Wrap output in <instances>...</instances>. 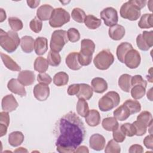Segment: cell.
<instances>
[{
    "label": "cell",
    "mask_w": 153,
    "mask_h": 153,
    "mask_svg": "<svg viewBox=\"0 0 153 153\" xmlns=\"http://www.w3.org/2000/svg\"><path fill=\"white\" fill-rule=\"evenodd\" d=\"M35 41L30 36H24L20 39V47L22 51L26 53H30L34 48Z\"/></svg>",
    "instance_id": "22"
},
{
    "label": "cell",
    "mask_w": 153,
    "mask_h": 153,
    "mask_svg": "<svg viewBox=\"0 0 153 153\" xmlns=\"http://www.w3.org/2000/svg\"><path fill=\"white\" fill-rule=\"evenodd\" d=\"M65 62L68 67L74 71H77L82 68L78 61V53L71 52L66 57Z\"/></svg>",
    "instance_id": "17"
},
{
    "label": "cell",
    "mask_w": 153,
    "mask_h": 153,
    "mask_svg": "<svg viewBox=\"0 0 153 153\" xmlns=\"http://www.w3.org/2000/svg\"><path fill=\"white\" fill-rule=\"evenodd\" d=\"M7 88L11 92L18 94L21 97H23L26 95L25 85L20 82V81L17 79H11L7 84Z\"/></svg>",
    "instance_id": "12"
},
{
    "label": "cell",
    "mask_w": 153,
    "mask_h": 153,
    "mask_svg": "<svg viewBox=\"0 0 153 153\" xmlns=\"http://www.w3.org/2000/svg\"><path fill=\"white\" fill-rule=\"evenodd\" d=\"M68 41L67 31L61 29L54 30L51 35L50 40V47L51 50L59 53L63 49Z\"/></svg>",
    "instance_id": "5"
},
{
    "label": "cell",
    "mask_w": 153,
    "mask_h": 153,
    "mask_svg": "<svg viewBox=\"0 0 153 153\" xmlns=\"http://www.w3.org/2000/svg\"><path fill=\"white\" fill-rule=\"evenodd\" d=\"M131 86H134L135 85H142L146 88L147 85V81L143 79L141 75H136L133 76H131Z\"/></svg>",
    "instance_id": "48"
},
{
    "label": "cell",
    "mask_w": 153,
    "mask_h": 153,
    "mask_svg": "<svg viewBox=\"0 0 153 153\" xmlns=\"http://www.w3.org/2000/svg\"><path fill=\"white\" fill-rule=\"evenodd\" d=\"M136 44L138 48L142 51H148L150 48V47L146 44V43L144 41L142 34H139L137 36Z\"/></svg>",
    "instance_id": "50"
},
{
    "label": "cell",
    "mask_w": 153,
    "mask_h": 153,
    "mask_svg": "<svg viewBox=\"0 0 153 153\" xmlns=\"http://www.w3.org/2000/svg\"><path fill=\"white\" fill-rule=\"evenodd\" d=\"M133 49L132 45L127 42H121L117 48V57L118 60L121 62L124 63V58L127 53Z\"/></svg>",
    "instance_id": "21"
},
{
    "label": "cell",
    "mask_w": 153,
    "mask_h": 153,
    "mask_svg": "<svg viewBox=\"0 0 153 153\" xmlns=\"http://www.w3.org/2000/svg\"><path fill=\"white\" fill-rule=\"evenodd\" d=\"M19 104L16 98L11 94L5 96L1 102L2 109L4 111L10 112L16 109L18 107Z\"/></svg>",
    "instance_id": "11"
},
{
    "label": "cell",
    "mask_w": 153,
    "mask_h": 153,
    "mask_svg": "<svg viewBox=\"0 0 153 153\" xmlns=\"http://www.w3.org/2000/svg\"><path fill=\"white\" fill-rule=\"evenodd\" d=\"M130 153H142L143 152V147L138 144L132 145L129 148Z\"/></svg>",
    "instance_id": "55"
},
{
    "label": "cell",
    "mask_w": 153,
    "mask_h": 153,
    "mask_svg": "<svg viewBox=\"0 0 153 153\" xmlns=\"http://www.w3.org/2000/svg\"><path fill=\"white\" fill-rule=\"evenodd\" d=\"M48 65L47 59L42 57H38L34 62V69L39 73H44L48 69Z\"/></svg>",
    "instance_id": "31"
},
{
    "label": "cell",
    "mask_w": 153,
    "mask_h": 153,
    "mask_svg": "<svg viewBox=\"0 0 153 153\" xmlns=\"http://www.w3.org/2000/svg\"><path fill=\"white\" fill-rule=\"evenodd\" d=\"M120 102V97L118 93L111 91L102 96L98 102L99 108L103 112L111 110L117 106Z\"/></svg>",
    "instance_id": "3"
},
{
    "label": "cell",
    "mask_w": 153,
    "mask_h": 153,
    "mask_svg": "<svg viewBox=\"0 0 153 153\" xmlns=\"http://www.w3.org/2000/svg\"><path fill=\"white\" fill-rule=\"evenodd\" d=\"M75 152H76V153H78V152L88 153V152H89V150H88V148L85 146H80L76 148V149L75 151Z\"/></svg>",
    "instance_id": "57"
},
{
    "label": "cell",
    "mask_w": 153,
    "mask_h": 153,
    "mask_svg": "<svg viewBox=\"0 0 153 153\" xmlns=\"http://www.w3.org/2000/svg\"><path fill=\"white\" fill-rule=\"evenodd\" d=\"M70 21V15L62 8H54L49 20V25L52 27H60Z\"/></svg>",
    "instance_id": "6"
},
{
    "label": "cell",
    "mask_w": 153,
    "mask_h": 153,
    "mask_svg": "<svg viewBox=\"0 0 153 153\" xmlns=\"http://www.w3.org/2000/svg\"><path fill=\"white\" fill-rule=\"evenodd\" d=\"M141 61L140 55L139 53L134 49H131L128 51L125 56L124 63L130 69L137 68Z\"/></svg>",
    "instance_id": "9"
},
{
    "label": "cell",
    "mask_w": 153,
    "mask_h": 153,
    "mask_svg": "<svg viewBox=\"0 0 153 153\" xmlns=\"http://www.w3.org/2000/svg\"><path fill=\"white\" fill-rule=\"evenodd\" d=\"M37 80L40 84L48 85L51 82L52 78L48 74L44 72V73H40L38 75Z\"/></svg>",
    "instance_id": "46"
},
{
    "label": "cell",
    "mask_w": 153,
    "mask_h": 153,
    "mask_svg": "<svg viewBox=\"0 0 153 153\" xmlns=\"http://www.w3.org/2000/svg\"><path fill=\"white\" fill-rule=\"evenodd\" d=\"M17 79L25 86L32 85L35 82V74L32 71H22L18 74Z\"/></svg>",
    "instance_id": "14"
},
{
    "label": "cell",
    "mask_w": 153,
    "mask_h": 153,
    "mask_svg": "<svg viewBox=\"0 0 153 153\" xmlns=\"http://www.w3.org/2000/svg\"><path fill=\"white\" fill-rule=\"evenodd\" d=\"M48 64L52 66H57L61 62V57L59 53L50 50L47 56Z\"/></svg>",
    "instance_id": "37"
},
{
    "label": "cell",
    "mask_w": 153,
    "mask_h": 153,
    "mask_svg": "<svg viewBox=\"0 0 153 153\" xmlns=\"http://www.w3.org/2000/svg\"><path fill=\"white\" fill-rule=\"evenodd\" d=\"M123 104L126 105L129 109L131 115L137 113L141 110V105L137 100L128 99Z\"/></svg>",
    "instance_id": "38"
},
{
    "label": "cell",
    "mask_w": 153,
    "mask_h": 153,
    "mask_svg": "<svg viewBox=\"0 0 153 153\" xmlns=\"http://www.w3.org/2000/svg\"><path fill=\"white\" fill-rule=\"evenodd\" d=\"M25 136L23 134L19 131L11 132L8 136V143L13 147L20 145L24 141Z\"/></svg>",
    "instance_id": "27"
},
{
    "label": "cell",
    "mask_w": 153,
    "mask_h": 153,
    "mask_svg": "<svg viewBox=\"0 0 153 153\" xmlns=\"http://www.w3.org/2000/svg\"><path fill=\"white\" fill-rule=\"evenodd\" d=\"M34 50L37 55L44 54L48 50V41L45 37H37L35 41Z\"/></svg>",
    "instance_id": "19"
},
{
    "label": "cell",
    "mask_w": 153,
    "mask_h": 153,
    "mask_svg": "<svg viewBox=\"0 0 153 153\" xmlns=\"http://www.w3.org/2000/svg\"><path fill=\"white\" fill-rule=\"evenodd\" d=\"M133 124L134 125L135 128H136V135L138 136H141L145 134L146 132V128L147 126L144 124L143 123H142L140 121L136 120L133 122Z\"/></svg>",
    "instance_id": "44"
},
{
    "label": "cell",
    "mask_w": 153,
    "mask_h": 153,
    "mask_svg": "<svg viewBox=\"0 0 153 153\" xmlns=\"http://www.w3.org/2000/svg\"><path fill=\"white\" fill-rule=\"evenodd\" d=\"M152 88H150L149 90V91H148V93H147V97H148V99H149L151 101L152 100Z\"/></svg>",
    "instance_id": "61"
},
{
    "label": "cell",
    "mask_w": 153,
    "mask_h": 153,
    "mask_svg": "<svg viewBox=\"0 0 153 153\" xmlns=\"http://www.w3.org/2000/svg\"><path fill=\"white\" fill-rule=\"evenodd\" d=\"M103 128L107 131H114L119 127V124L115 117H107L102 120Z\"/></svg>",
    "instance_id": "29"
},
{
    "label": "cell",
    "mask_w": 153,
    "mask_h": 153,
    "mask_svg": "<svg viewBox=\"0 0 153 153\" xmlns=\"http://www.w3.org/2000/svg\"><path fill=\"white\" fill-rule=\"evenodd\" d=\"M68 75L66 72L63 71L56 73L53 77V82L58 87H61L66 85L68 82Z\"/></svg>",
    "instance_id": "32"
},
{
    "label": "cell",
    "mask_w": 153,
    "mask_h": 153,
    "mask_svg": "<svg viewBox=\"0 0 153 153\" xmlns=\"http://www.w3.org/2000/svg\"><path fill=\"white\" fill-rule=\"evenodd\" d=\"M101 19L107 26H112L116 25L118 21V13L113 7L104 8L100 14Z\"/></svg>",
    "instance_id": "8"
},
{
    "label": "cell",
    "mask_w": 153,
    "mask_h": 153,
    "mask_svg": "<svg viewBox=\"0 0 153 153\" xmlns=\"http://www.w3.org/2000/svg\"><path fill=\"white\" fill-rule=\"evenodd\" d=\"M67 32H68V39L71 42H75L79 40L80 33L74 27L70 28L68 29Z\"/></svg>",
    "instance_id": "45"
},
{
    "label": "cell",
    "mask_w": 153,
    "mask_h": 153,
    "mask_svg": "<svg viewBox=\"0 0 153 153\" xmlns=\"http://www.w3.org/2000/svg\"><path fill=\"white\" fill-rule=\"evenodd\" d=\"M120 13L121 17L131 21L137 20L141 14L140 10L128 2L122 5Z\"/></svg>",
    "instance_id": "7"
},
{
    "label": "cell",
    "mask_w": 153,
    "mask_h": 153,
    "mask_svg": "<svg viewBox=\"0 0 153 153\" xmlns=\"http://www.w3.org/2000/svg\"><path fill=\"white\" fill-rule=\"evenodd\" d=\"M120 128L127 136L132 137L136 135V128L133 124L129 123L123 124L121 126Z\"/></svg>",
    "instance_id": "42"
},
{
    "label": "cell",
    "mask_w": 153,
    "mask_h": 153,
    "mask_svg": "<svg viewBox=\"0 0 153 153\" xmlns=\"http://www.w3.org/2000/svg\"><path fill=\"white\" fill-rule=\"evenodd\" d=\"M0 14H1V15H0V17H1L0 22H2L6 19L7 15H6L5 11L2 8L0 9Z\"/></svg>",
    "instance_id": "59"
},
{
    "label": "cell",
    "mask_w": 153,
    "mask_h": 153,
    "mask_svg": "<svg viewBox=\"0 0 153 153\" xmlns=\"http://www.w3.org/2000/svg\"><path fill=\"white\" fill-rule=\"evenodd\" d=\"M79 90V84H74L69 86L68 88V94L70 96L76 95Z\"/></svg>",
    "instance_id": "52"
},
{
    "label": "cell",
    "mask_w": 153,
    "mask_h": 153,
    "mask_svg": "<svg viewBox=\"0 0 153 153\" xmlns=\"http://www.w3.org/2000/svg\"><path fill=\"white\" fill-rule=\"evenodd\" d=\"M143 142L146 148L150 149H153V137L151 134L146 136L144 138Z\"/></svg>",
    "instance_id": "53"
},
{
    "label": "cell",
    "mask_w": 153,
    "mask_h": 153,
    "mask_svg": "<svg viewBox=\"0 0 153 153\" xmlns=\"http://www.w3.org/2000/svg\"><path fill=\"white\" fill-rule=\"evenodd\" d=\"M71 16L74 20H75L78 23H81L84 22V20L86 17V15L84 11L81 8H75L72 11Z\"/></svg>",
    "instance_id": "36"
},
{
    "label": "cell",
    "mask_w": 153,
    "mask_h": 153,
    "mask_svg": "<svg viewBox=\"0 0 153 153\" xmlns=\"http://www.w3.org/2000/svg\"><path fill=\"white\" fill-rule=\"evenodd\" d=\"M142 37L146 44L151 48L153 45V31H143Z\"/></svg>",
    "instance_id": "49"
},
{
    "label": "cell",
    "mask_w": 153,
    "mask_h": 153,
    "mask_svg": "<svg viewBox=\"0 0 153 153\" xmlns=\"http://www.w3.org/2000/svg\"><path fill=\"white\" fill-rule=\"evenodd\" d=\"M26 2L30 8H35L39 5L40 1H27Z\"/></svg>",
    "instance_id": "56"
},
{
    "label": "cell",
    "mask_w": 153,
    "mask_h": 153,
    "mask_svg": "<svg viewBox=\"0 0 153 153\" xmlns=\"http://www.w3.org/2000/svg\"><path fill=\"white\" fill-rule=\"evenodd\" d=\"M93 94V90L91 86L87 84H79V90L76 96L78 98H82L85 100L91 99Z\"/></svg>",
    "instance_id": "23"
},
{
    "label": "cell",
    "mask_w": 153,
    "mask_h": 153,
    "mask_svg": "<svg viewBox=\"0 0 153 153\" xmlns=\"http://www.w3.org/2000/svg\"><path fill=\"white\" fill-rule=\"evenodd\" d=\"M9 25L13 31H19L22 29L23 25L22 20L16 17H10L8 19Z\"/></svg>",
    "instance_id": "40"
},
{
    "label": "cell",
    "mask_w": 153,
    "mask_h": 153,
    "mask_svg": "<svg viewBox=\"0 0 153 153\" xmlns=\"http://www.w3.org/2000/svg\"><path fill=\"white\" fill-rule=\"evenodd\" d=\"M53 8L49 4H44L40 6L36 11V17L41 21L50 20Z\"/></svg>",
    "instance_id": "18"
},
{
    "label": "cell",
    "mask_w": 153,
    "mask_h": 153,
    "mask_svg": "<svg viewBox=\"0 0 153 153\" xmlns=\"http://www.w3.org/2000/svg\"><path fill=\"white\" fill-rule=\"evenodd\" d=\"M57 152H75L85 136L84 123L74 112H69L56 122L54 130Z\"/></svg>",
    "instance_id": "1"
},
{
    "label": "cell",
    "mask_w": 153,
    "mask_h": 153,
    "mask_svg": "<svg viewBox=\"0 0 153 153\" xmlns=\"http://www.w3.org/2000/svg\"><path fill=\"white\" fill-rule=\"evenodd\" d=\"M20 44L18 33L13 30L5 32L0 29V45L7 52L11 53L16 51Z\"/></svg>",
    "instance_id": "2"
},
{
    "label": "cell",
    "mask_w": 153,
    "mask_h": 153,
    "mask_svg": "<svg viewBox=\"0 0 153 153\" xmlns=\"http://www.w3.org/2000/svg\"><path fill=\"white\" fill-rule=\"evenodd\" d=\"M30 29L35 33H39L42 27V21L40 20L37 17H35L29 23Z\"/></svg>",
    "instance_id": "43"
},
{
    "label": "cell",
    "mask_w": 153,
    "mask_h": 153,
    "mask_svg": "<svg viewBox=\"0 0 153 153\" xmlns=\"http://www.w3.org/2000/svg\"><path fill=\"white\" fill-rule=\"evenodd\" d=\"M91 84L94 91L97 93H102L108 89L107 82L102 78H94L91 82Z\"/></svg>",
    "instance_id": "20"
},
{
    "label": "cell",
    "mask_w": 153,
    "mask_h": 153,
    "mask_svg": "<svg viewBox=\"0 0 153 153\" xmlns=\"http://www.w3.org/2000/svg\"><path fill=\"white\" fill-rule=\"evenodd\" d=\"M7 128L8 126L2 124H0V137H2L7 134Z\"/></svg>",
    "instance_id": "58"
},
{
    "label": "cell",
    "mask_w": 153,
    "mask_h": 153,
    "mask_svg": "<svg viewBox=\"0 0 153 153\" xmlns=\"http://www.w3.org/2000/svg\"><path fill=\"white\" fill-rule=\"evenodd\" d=\"M112 136H113L114 140L117 142H119V143L123 142L126 139L125 134L123 133V131L121 130V129L120 127H118V128L113 131Z\"/></svg>",
    "instance_id": "47"
},
{
    "label": "cell",
    "mask_w": 153,
    "mask_h": 153,
    "mask_svg": "<svg viewBox=\"0 0 153 153\" xmlns=\"http://www.w3.org/2000/svg\"><path fill=\"white\" fill-rule=\"evenodd\" d=\"M146 93V88L142 85H135L131 89V97L134 99H140Z\"/></svg>",
    "instance_id": "35"
},
{
    "label": "cell",
    "mask_w": 153,
    "mask_h": 153,
    "mask_svg": "<svg viewBox=\"0 0 153 153\" xmlns=\"http://www.w3.org/2000/svg\"><path fill=\"white\" fill-rule=\"evenodd\" d=\"M95 50V44L94 42L89 39H84L81 42V50L79 53L87 56L93 57Z\"/></svg>",
    "instance_id": "15"
},
{
    "label": "cell",
    "mask_w": 153,
    "mask_h": 153,
    "mask_svg": "<svg viewBox=\"0 0 153 153\" xmlns=\"http://www.w3.org/2000/svg\"><path fill=\"white\" fill-rule=\"evenodd\" d=\"M128 2L131 4L133 5L134 6H135L137 8H138L140 10L142 8H144L146 4V1L143 0H130Z\"/></svg>",
    "instance_id": "54"
},
{
    "label": "cell",
    "mask_w": 153,
    "mask_h": 153,
    "mask_svg": "<svg viewBox=\"0 0 153 153\" xmlns=\"http://www.w3.org/2000/svg\"><path fill=\"white\" fill-rule=\"evenodd\" d=\"M137 120L143 123L144 124H145L147 126V127L151 126L152 124V115L149 112L147 111H142L137 117Z\"/></svg>",
    "instance_id": "39"
},
{
    "label": "cell",
    "mask_w": 153,
    "mask_h": 153,
    "mask_svg": "<svg viewBox=\"0 0 153 153\" xmlns=\"http://www.w3.org/2000/svg\"><path fill=\"white\" fill-rule=\"evenodd\" d=\"M85 25L90 29H96L98 28L102 23L101 19H99L93 15L89 14L86 16L84 20Z\"/></svg>",
    "instance_id": "30"
},
{
    "label": "cell",
    "mask_w": 153,
    "mask_h": 153,
    "mask_svg": "<svg viewBox=\"0 0 153 153\" xmlns=\"http://www.w3.org/2000/svg\"><path fill=\"white\" fill-rule=\"evenodd\" d=\"M0 124H4L8 127L10 124V116L8 112L2 111L0 113Z\"/></svg>",
    "instance_id": "51"
},
{
    "label": "cell",
    "mask_w": 153,
    "mask_h": 153,
    "mask_svg": "<svg viewBox=\"0 0 153 153\" xmlns=\"http://www.w3.org/2000/svg\"><path fill=\"white\" fill-rule=\"evenodd\" d=\"M131 76L127 74L121 75L118 79V85L120 88L125 92H129L132 87L131 84Z\"/></svg>",
    "instance_id": "28"
},
{
    "label": "cell",
    "mask_w": 153,
    "mask_h": 153,
    "mask_svg": "<svg viewBox=\"0 0 153 153\" xmlns=\"http://www.w3.org/2000/svg\"><path fill=\"white\" fill-rule=\"evenodd\" d=\"M105 139L102 134L99 133L93 134L90 137V147L96 151H101L105 148Z\"/></svg>",
    "instance_id": "13"
},
{
    "label": "cell",
    "mask_w": 153,
    "mask_h": 153,
    "mask_svg": "<svg viewBox=\"0 0 153 153\" xmlns=\"http://www.w3.org/2000/svg\"><path fill=\"white\" fill-rule=\"evenodd\" d=\"M125 33L126 30L124 26L118 24L111 26L108 30L109 37L115 41L121 39L125 35Z\"/></svg>",
    "instance_id": "16"
},
{
    "label": "cell",
    "mask_w": 153,
    "mask_h": 153,
    "mask_svg": "<svg viewBox=\"0 0 153 153\" xmlns=\"http://www.w3.org/2000/svg\"><path fill=\"white\" fill-rule=\"evenodd\" d=\"M1 58L7 69L13 71H20L21 70L20 66L7 54L1 52Z\"/></svg>",
    "instance_id": "26"
},
{
    "label": "cell",
    "mask_w": 153,
    "mask_h": 153,
    "mask_svg": "<svg viewBox=\"0 0 153 153\" xmlns=\"http://www.w3.org/2000/svg\"><path fill=\"white\" fill-rule=\"evenodd\" d=\"M121 151L120 146L116 141L110 140L106 145L105 152L106 153H120Z\"/></svg>",
    "instance_id": "41"
},
{
    "label": "cell",
    "mask_w": 153,
    "mask_h": 153,
    "mask_svg": "<svg viewBox=\"0 0 153 153\" xmlns=\"http://www.w3.org/2000/svg\"><path fill=\"white\" fill-rule=\"evenodd\" d=\"M15 152H27V150L25 148H23V147H20L19 148H17L15 151H14Z\"/></svg>",
    "instance_id": "60"
},
{
    "label": "cell",
    "mask_w": 153,
    "mask_h": 153,
    "mask_svg": "<svg viewBox=\"0 0 153 153\" xmlns=\"http://www.w3.org/2000/svg\"><path fill=\"white\" fill-rule=\"evenodd\" d=\"M33 95L39 101H45L50 95V88L48 85L38 84L33 88Z\"/></svg>",
    "instance_id": "10"
},
{
    "label": "cell",
    "mask_w": 153,
    "mask_h": 153,
    "mask_svg": "<svg viewBox=\"0 0 153 153\" xmlns=\"http://www.w3.org/2000/svg\"><path fill=\"white\" fill-rule=\"evenodd\" d=\"M153 15L152 14H145L142 16L138 26L141 29H148L153 26Z\"/></svg>",
    "instance_id": "34"
},
{
    "label": "cell",
    "mask_w": 153,
    "mask_h": 153,
    "mask_svg": "<svg viewBox=\"0 0 153 153\" xmlns=\"http://www.w3.org/2000/svg\"><path fill=\"white\" fill-rule=\"evenodd\" d=\"M114 117L118 120L124 121L126 120L131 115L129 109L126 105L123 104L117 108L113 112Z\"/></svg>",
    "instance_id": "25"
},
{
    "label": "cell",
    "mask_w": 153,
    "mask_h": 153,
    "mask_svg": "<svg viewBox=\"0 0 153 153\" xmlns=\"http://www.w3.org/2000/svg\"><path fill=\"white\" fill-rule=\"evenodd\" d=\"M76 109L78 115L82 117H85L89 112V107L86 100L82 98L79 99L76 103Z\"/></svg>",
    "instance_id": "33"
},
{
    "label": "cell",
    "mask_w": 153,
    "mask_h": 153,
    "mask_svg": "<svg viewBox=\"0 0 153 153\" xmlns=\"http://www.w3.org/2000/svg\"><path fill=\"white\" fill-rule=\"evenodd\" d=\"M85 118L87 124L91 127L98 126L100 123V115L99 112L96 109L89 110Z\"/></svg>",
    "instance_id": "24"
},
{
    "label": "cell",
    "mask_w": 153,
    "mask_h": 153,
    "mask_svg": "<svg viewBox=\"0 0 153 153\" xmlns=\"http://www.w3.org/2000/svg\"><path fill=\"white\" fill-rule=\"evenodd\" d=\"M114 62V56L108 49L100 51L94 58L93 63L99 70H106Z\"/></svg>",
    "instance_id": "4"
}]
</instances>
